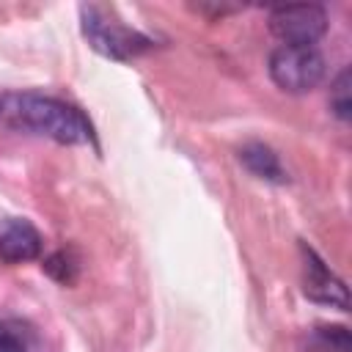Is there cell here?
I'll use <instances>...</instances> for the list:
<instances>
[{
	"label": "cell",
	"instance_id": "cell-8",
	"mask_svg": "<svg viewBox=\"0 0 352 352\" xmlns=\"http://www.w3.org/2000/svg\"><path fill=\"white\" fill-rule=\"evenodd\" d=\"M0 352H36V333L22 319H0Z\"/></svg>",
	"mask_w": 352,
	"mask_h": 352
},
{
	"label": "cell",
	"instance_id": "cell-7",
	"mask_svg": "<svg viewBox=\"0 0 352 352\" xmlns=\"http://www.w3.org/2000/svg\"><path fill=\"white\" fill-rule=\"evenodd\" d=\"M239 162L256 176V179H264V182H272V184H286L289 182V173L286 168L280 165V157L275 154V148H270L267 143H258V140H250L239 148Z\"/></svg>",
	"mask_w": 352,
	"mask_h": 352
},
{
	"label": "cell",
	"instance_id": "cell-3",
	"mask_svg": "<svg viewBox=\"0 0 352 352\" xmlns=\"http://www.w3.org/2000/svg\"><path fill=\"white\" fill-rule=\"evenodd\" d=\"M327 74L324 55L316 47H275L270 52V77L286 94H308Z\"/></svg>",
	"mask_w": 352,
	"mask_h": 352
},
{
	"label": "cell",
	"instance_id": "cell-6",
	"mask_svg": "<svg viewBox=\"0 0 352 352\" xmlns=\"http://www.w3.org/2000/svg\"><path fill=\"white\" fill-rule=\"evenodd\" d=\"M44 250V239L38 228L25 217H6L0 220V258L6 264H25L36 261Z\"/></svg>",
	"mask_w": 352,
	"mask_h": 352
},
{
	"label": "cell",
	"instance_id": "cell-4",
	"mask_svg": "<svg viewBox=\"0 0 352 352\" xmlns=\"http://www.w3.org/2000/svg\"><path fill=\"white\" fill-rule=\"evenodd\" d=\"M267 22L272 36L286 47H316L327 33V11L314 3L270 8Z\"/></svg>",
	"mask_w": 352,
	"mask_h": 352
},
{
	"label": "cell",
	"instance_id": "cell-10",
	"mask_svg": "<svg viewBox=\"0 0 352 352\" xmlns=\"http://www.w3.org/2000/svg\"><path fill=\"white\" fill-rule=\"evenodd\" d=\"M41 267L47 270V275L52 280H58L63 286H72L77 280V275H80V258L72 250H55L52 256L44 258Z\"/></svg>",
	"mask_w": 352,
	"mask_h": 352
},
{
	"label": "cell",
	"instance_id": "cell-1",
	"mask_svg": "<svg viewBox=\"0 0 352 352\" xmlns=\"http://www.w3.org/2000/svg\"><path fill=\"white\" fill-rule=\"evenodd\" d=\"M0 129L50 138L60 146L94 143V126L74 104L36 91H0Z\"/></svg>",
	"mask_w": 352,
	"mask_h": 352
},
{
	"label": "cell",
	"instance_id": "cell-9",
	"mask_svg": "<svg viewBox=\"0 0 352 352\" xmlns=\"http://www.w3.org/2000/svg\"><path fill=\"white\" fill-rule=\"evenodd\" d=\"M308 352H352L349 330L341 324H319L308 333Z\"/></svg>",
	"mask_w": 352,
	"mask_h": 352
},
{
	"label": "cell",
	"instance_id": "cell-5",
	"mask_svg": "<svg viewBox=\"0 0 352 352\" xmlns=\"http://www.w3.org/2000/svg\"><path fill=\"white\" fill-rule=\"evenodd\" d=\"M300 256H302V294L314 302L346 311L349 308V294H346L344 280L305 242H300Z\"/></svg>",
	"mask_w": 352,
	"mask_h": 352
},
{
	"label": "cell",
	"instance_id": "cell-2",
	"mask_svg": "<svg viewBox=\"0 0 352 352\" xmlns=\"http://www.w3.org/2000/svg\"><path fill=\"white\" fill-rule=\"evenodd\" d=\"M80 28L85 41L110 60H132L154 47L148 36L113 19L99 6H80Z\"/></svg>",
	"mask_w": 352,
	"mask_h": 352
},
{
	"label": "cell",
	"instance_id": "cell-11",
	"mask_svg": "<svg viewBox=\"0 0 352 352\" xmlns=\"http://www.w3.org/2000/svg\"><path fill=\"white\" fill-rule=\"evenodd\" d=\"M349 88H352V74H349V69H341L338 77L330 85V110H333V116L338 121H349L352 118V96H349Z\"/></svg>",
	"mask_w": 352,
	"mask_h": 352
}]
</instances>
